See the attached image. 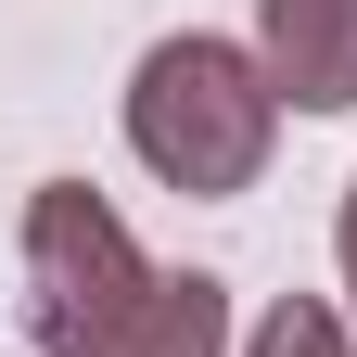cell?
<instances>
[{
	"label": "cell",
	"instance_id": "3957f363",
	"mask_svg": "<svg viewBox=\"0 0 357 357\" xmlns=\"http://www.w3.org/2000/svg\"><path fill=\"white\" fill-rule=\"evenodd\" d=\"M255 64L281 115H357V0H255Z\"/></svg>",
	"mask_w": 357,
	"mask_h": 357
},
{
	"label": "cell",
	"instance_id": "5b68a950",
	"mask_svg": "<svg viewBox=\"0 0 357 357\" xmlns=\"http://www.w3.org/2000/svg\"><path fill=\"white\" fill-rule=\"evenodd\" d=\"M332 268H344V306H357V178H344V217H332Z\"/></svg>",
	"mask_w": 357,
	"mask_h": 357
},
{
	"label": "cell",
	"instance_id": "7a4b0ae2",
	"mask_svg": "<svg viewBox=\"0 0 357 357\" xmlns=\"http://www.w3.org/2000/svg\"><path fill=\"white\" fill-rule=\"evenodd\" d=\"M128 153H141L178 204H243L268 153H281V89H268L255 38L178 26L128 64Z\"/></svg>",
	"mask_w": 357,
	"mask_h": 357
},
{
	"label": "cell",
	"instance_id": "6da1fadb",
	"mask_svg": "<svg viewBox=\"0 0 357 357\" xmlns=\"http://www.w3.org/2000/svg\"><path fill=\"white\" fill-rule=\"evenodd\" d=\"M26 332L38 357H230V281L153 268L89 178L26 192Z\"/></svg>",
	"mask_w": 357,
	"mask_h": 357
},
{
	"label": "cell",
	"instance_id": "277c9868",
	"mask_svg": "<svg viewBox=\"0 0 357 357\" xmlns=\"http://www.w3.org/2000/svg\"><path fill=\"white\" fill-rule=\"evenodd\" d=\"M243 357H357V344H344V306H332V294H281V306L243 332Z\"/></svg>",
	"mask_w": 357,
	"mask_h": 357
}]
</instances>
